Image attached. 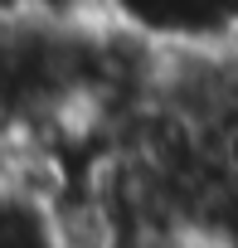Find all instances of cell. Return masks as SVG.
Returning a JSON list of instances; mask_svg holds the SVG:
<instances>
[{
  "mask_svg": "<svg viewBox=\"0 0 238 248\" xmlns=\"http://www.w3.org/2000/svg\"><path fill=\"white\" fill-rule=\"evenodd\" d=\"M0 248H59L49 204L0 185Z\"/></svg>",
  "mask_w": 238,
  "mask_h": 248,
  "instance_id": "obj_1",
  "label": "cell"
}]
</instances>
